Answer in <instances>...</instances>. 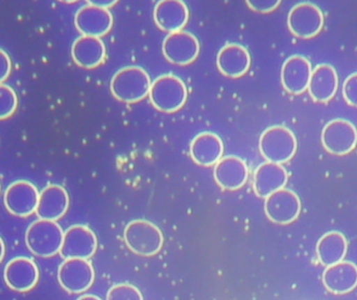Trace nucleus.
Returning <instances> with one entry per match:
<instances>
[{
	"label": "nucleus",
	"mask_w": 357,
	"mask_h": 300,
	"mask_svg": "<svg viewBox=\"0 0 357 300\" xmlns=\"http://www.w3.org/2000/svg\"><path fill=\"white\" fill-rule=\"evenodd\" d=\"M10 70H12V62H10V56L0 48V84L8 79Z\"/></svg>",
	"instance_id": "c756f323"
},
{
	"label": "nucleus",
	"mask_w": 357,
	"mask_h": 300,
	"mask_svg": "<svg viewBox=\"0 0 357 300\" xmlns=\"http://www.w3.org/2000/svg\"><path fill=\"white\" fill-rule=\"evenodd\" d=\"M88 4L100 6V8H110L119 2V0H86Z\"/></svg>",
	"instance_id": "7c9ffc66"
},
{
	"label": "nucleus",
	"mask_w": 357,
	"mask_h": 300,
	"mask_svg": "<svg viewBox=\"0 0 357 300\" xmlns=\"http://www.w3.org/2000/svg\"><path fill=\"white\" fill-rule=\"evenodd\" d=\"M224 145L222 140L213 133L199 134L190 144V155L199 166L210 167L222 159Z\"/></svg>",
	"instance_id": "b1692460"
},
{
	"label": "nucleus",
	"mask_w": 357,
	"mask_h": 300,
	"mask_svg": "<svg viewBox=\"0 0 357 300\" xmlns=\"http://www.w3.org/2000/svg\"><path fill=\"white\" fill-rule=\"evenodd\" d=\"M4 253H6V246H4L3 241L0 238V263L4 258Z\"/></svg>",
	"instance_id": "2f4dec72"
},
{
	"label": "nucleus",
	"mask_w": 357,
	"mask_h": 300,
	"mask_svg": "<svg viewBox=\"0 0 357 300\" xmlns=\"http://www.w3.org/2000/svg\"><path fill=\"white\" fill-rule=\"evenodd\" d=\"M68 207L67 191L58 184H50L39 194L36 214L40 219L56 221L66 214Z\"/></svg>",
	"instance_id": "6ab92c4d"
},
{
	"label": "nucleus",
	"mask_w": 357,
	"mask_h": 300,
	"mask_svg": "<svg viewBox=\"0 0 357 300\" xmlns=\"http://www.w3.org/2000/svg\"><path fill=\"white\" fill-rule=\"evenodd\" d=\"M3 276L8 288L16 292H27L37 285L39 269L33 260L18 257L6 264Z\"/></svg>",
	"instance_id": "ddd939ff"
},
{
	"label": "nucleus",
	"mask_w": 357,
	"mask_h": 300,
	"mask_svg": "<svg viewBox=\"0 0 357 300\" xmlns=\"http://www.w3.org/2000/svg\"><path fill=\"white\" fill-rule=\"evenodd\" d=\"M245 2L254 12L268 14L278 8L281 0H245Z\"/></svg>",
	"instance_id": "c85d7f7f"
},
{
	"label": "nucleus",
	"mask_w": 357,
	"mask_h": 300,
	"mask_svg": "<svg viewBox=\"0 0 357 300\" xmlns=\"http://www.w3.org/2000/svg\"><path fill=\"white\" fill-rule=\"evenodd\" d=\"M339 87V77L331 65L314 67L308 83V93L316 102H327L335 97Z\"/></svg>",
	"instance_id": "aec40b11"
},
{
	"label": "nucleus",
	"mask_w": 357,
	"mask_h": 300,
	"mask_svg": "<svg viewBox=\"0 0 357 300\" xmlns=\"http://www.w3.org/2000/svg\"><path fill=\"white\" fill-rule=\"evenodd\" d=\"M343 96L348 104L357 108V72L349 75L344 81Z\"/></svg>",
	"instance_id": "cd10ccee"
},
{
	"label": "nucleus",
	"mask_w": 357,
	"mask_h": 300,
	"mask_svg": "<svg viewBox=\"0 0 357 300\" xmlns=\"http://www.w3.org/2000/svg\"><path fill=\"white\" fill-rule=\"evenodd\" d=\"M75 24L82 35L100 38L112 29L113 16L108 8L88 4L77 10Z\"/></svg>",
	"instance_id": "4468645a"
},
{
	"label": "nucleus",
	"mask_w": 357,
	"mask_h": 300,
	"mask_svg": "<svg viewBox=\"0 0 357 300\" xmlns=\"http://www.w3.org/2000/svg\"><path fill=\"white\" fill-rule=\"evenodd\" d=\"M312 71V64L305 56H289L281 69V81L285 91L295 95L305 92Z\"/></svg>",
	"instance_id": "2eb2a0df"
},
{
	"label": "nucleus",
	"mask_w": 357,
	"mask_h": 300,
	"mask_svg": "<svg viewBox=\"0 0 357 300\" xmlns=\"http://www.w3.org/2000/svg\"><path fill=\"white\" fill-rule=\"evenodd\" d=\"M324 25V15L319 6L312 2L296 4L289 13L287 26L296 37L312 39L316 37Z\"/></svg>",
	"instance_id": "423d86ee"
},
{
	"label": "nucleus",
	"mask_w": 357,
	"mask_h": 300,
	"mask_svg": "<svg viewBox=\"0 0 357 300\" xmlns=\"http://www.w3.org/2000/svg\"><path fill=\"white\" fill-rule=\"evenodd\" d=\"M188 19V8L183 0H159L155 6V23L167 33L182 31Z\"/></svg>",
	"instance_id": "f3484780"
},
{
	"label": "nucleus",
	"mask_w": 357,
	"mask_h": 300,
	"mask_svg": "<svg viewBox=\"0 0 357 300\" xmlns=\"http://www.w3.org/2000/svg\"><path fill=\"white\" fill-rule=\"evenodd\" d=\"M125 241L136 255L152 257L163 246V235L152 222L134 220L125 228Z\"/></svg>",
	"instance_id": "39448f33"
},
{
	"label": "nucleus",
	"mask_w": 357,
	"mask_h": 300,
	"mask_svg": "<svg viewBox=\"0 0 357 300\" xmlns=\"http://www.w3.org/2000/svg\"><path fill=\"white\" fill-rule=\"evenodd\" d=\"M98 248L96 234L85 226H73L63 236L60 255L63 259H90Z\"/></svg>",
	"instance_id": "9b49d317"
},
{
	"label": "nucleus",
	"mask_w": 357,
	"mask_h": 300,
	"mask_svg": "<svg viewBox=\"0 0 357 300\" xmlns=\"http://www.w3.org/2000/svg\"><path fill=\"white\" fill-rule=\"evenodd\" d=\"M109 300H142V293L136 287L130 284H119L109 290Z\"/></svg>",
	"instance_id": "bb28decb"
},
{
	"label": "nucleus",
	"mask_w": 357,
	"mask_h": 300,
	"mask_svg": "<svg viewBox=\"0 0 357 300\" xmlns=\"http://www.w3.org/2000/svg\"><path fill=\"white\" fill-rule=\"evenodd\" d=\"M216 63H218V70L222 75L237 79L245 75L249 70L251 58L243 46L230 43L227 44L220 50Z\"/></svg>",
	"instance_id": "5701e85b"
},
{
	"label": "nucleus",
	"mask_w": 357,
	"mask_h": 300,
	"mask_svg": "<svg viewBox=\"0 0 357 300\" xmlns=\"http://www.w3.org/2000/svg\"><path fill=\"white\" fill-rule=\"evenodd\" d=\"M39 194L37 188L26 180H17L6 189L4 205L12 215L29 217L37 209Z\"/></svg>",
	"instance_id": "f8f14e48"
},
{
	"label": "nucleus",
	"mask_w": 357,
	"mask_h": 300,
	"mask_svg": "<svg viewBox=\"0 0 357 300\" xmlns=\"http://www.w3.org/2000/svg\"><path fill=\"white\" fill-rule=\"evenodd\" d=\"M151 79L146 70L137 66L125 67L115 73L111 81L112 95L119 102L133 104L150 93Z\"/></svg>",
	"instance_id": "f257e3e1"
},
{
	"label": "nucleus",
	"mask_w": 357,
	"mask_h": 300,
	"mask_svg": "<svg viewBox=\"0 0 357 300\" xmlns=\"http://www.w3.org/2000/svg\"><path fill=\"white\" fill-rule=\"evenodd\" d=\"M289 175L281 164L266 161L258 166L254 173L253 188L260 198H266L279 189L284 188Z\"/></svg>",
	"instance_id": "412c9836"
},
{
	"label": "nucleus",
	"mask_w": 357,
	"mask_h": 300,
	"mask_svg": "<svg viewBox=\"0 0 357 300\" xmlns=\"http://www.w3.org/2000/svg\"><path fill=\"white\" fill-rule=\"evenodd\" d=\"M266 217L277 224H289L301 213L299 196L289 189H279L268 195L264 203Z\"/></svg>",
	"instance_id": "6e6552de"
},
{
	"label": "nucleus",
	"mask_w": 357,
	"mask_h": 300,
	"mask_svg": "<svg viewBox=\"0 0 357 300\" xmlns=\"http://www.w3.org/2000/svg\"><path fill=\"white\" fill-rule=\"evenodd\" d=\"M0 191H1V187H0Z\"/></svg>",
	"instance_id": "f704fd0d"
},
{
	"label": "nucleus",
	"mask_w": 357,
	"mask_h": 300,
	"mask_svg": "<svg viewBox=\"0 0 357 300\" xmlns=\"http://www.w3.org/2000/svg\"><path fill=\"white\" fill-rule=\"evenodd\" d=\"M71 56L77 66L86 69L96 68L106 58V46L100 38L82 35L73 42Z\"/></svg>",
	"instance_id": "4be33fe9"
},
{
	"label": "nucleus",
	"mask_w": 357,
	"mask_h": 300,
	"mask_svg": "<svg viewBox=\"0 0 357 300\" xmlns=\"http://www.w3.org/2000/svg\"><path fill=\"white\" fill-rule=\"evenodd\" d=\"M348 242L346 237L340 232H329L319 240L317 255L322 265L331 266L345 259Z\"/></svg>",
	"instance_id": "393cba45"
},
{
	"label": "nucleus",
	"mask_w": 357,
	"mask_h": 300,
	"mask_svg": "<svg viewBox=\"0 0 357 300\" xmlns=\"http://www.w3.org/2000/svg\"><path fill=\"white\" fill-rule=\"evenodd\" d=\"M165 58L172 64L186 66L191 64L199 54V44L195 35L188 31L171 33L162 44Z\"/></svg>",
	"instance_id": "9d476101"
},
{
	"label": "nucleus",
	"mask_w": 357,
	"mask_h": 300,
	"mask_svg": "<svg viewBox=\"0 0 357 300\" xmlns=\"http://www.w3.org/2000/svg\"><path fill=\"white\" fill-rule=\"evenodd\" d=\"M100 299L98 297H96V295H83V297H79V299Z\"/></svg>",
	"instance_id": "473e14b6"
},
{
	"label": "nucleus",
	"mask_w": 357,
	"mask_h": 300,
	"mask_svg": "<svg viewBox=\"0 0 357 300\" xmlns=\"http://www.w3.org/2000/svg\"><path fill=\"white\" fill-rule=\"evenodd\" d=\"M325 288L333 294H347L357 287V266L350 261H341L327 266L323 274Z\"/></svg>",
	"instance_id": "dca6fc26"
},
{
	"label": "nucleus",
	"mask_w": 357,
	"mask_h": 300,
	"mask_svg": "<svg viewBox=\"0 0 357 300\" xmlns=\"http://www.w3.org/2000/svg\"><path fill=\"white\" fill-rule=\"evenodd\" d=\"M59 1L64 2V3H73V2L77 1V0H59Z\"/></svg>",
	"instance_id": "72a5a7b5"
},
{
	"label": "nucleus",
	"mask_w": 357,
	"mask_h": 300,
	"mask_svg": "<svg viewBox=\"0 0 357 300\" xmlns=\"http://www.w3.org/2000/svg\"><path fill=\"white\" fill-rule=\"evenodd\" d=\"M214 180L226 190H237L245 184L249 175L247 164L241 157H222L214 167Z\"/></svg>",
	"instance_id": "a211bd4d"
},
{
	"label": "nucleus",
	"mask_w": 357,
	"mask_h": 300,
	"mask_svg": "<svg viewBox=\"0 0 357 300\" xmlns=\"http://www.w3.org/2000/svg\"><path fill=\"white\" fill-rule=\"evenodd\" d=\"M61 287L71 294L85 292L94 282V270L87 259H65L58 270Z\"/></svg>",
	"instance_id": "0eeeda50"
},
{
	"label": "nucleus",
	"mask_w": 357,
	"mask_h": 300,
	"mask_svg": "<svg viewBox=\"0 0 357 300\" xmlns=\"http://www.w3.org/2000/svg\"><path fill=\"white\" fill-rule=\"evenodd\" d=\"M322 144L331 155H348L357 144L356 127L345 119H335L323 129Z\"/></svg>",
	"instance_id": "1a4fd4ad"
},
{
	"label": "nucleus",
	"mask_w": 357,
	"mask_h": 300,
	"mask_svg": "<svg viewBox=\"0 0 357 300\" xmlns=\"http://www.w3.org/2000/svg\"><path fill=\"white\" fill-rule=\"evenodd\" d=\"M262 157L272 163L283 164L293 159L297 140L293 132L282 125H274L264 132L259 140Z\"/></svg>",
	"instance_id": "20e7f679"
},
{
	"label": "nucleus",
	"mask_w": 357,
	"mask_h": 300,
	"mask_svg": "<svg viewBox=\"0 0 357 300\" xmlns=\"http://www.w3.org/2000/svg\"><path fill=\"white\" fill-rule=\"evenodd\" d=\"M149 94L153 106L165 113L177 112L187 100L186 86L173 74L161 75L155 79Z\"/></svg>",
	"instance_id": "7ed1b4c3"
},
{
	"label": "nucleus",
	"mask_w": 357,
	"mask_h": 300,
	"mask_svg": "<svg viewBox=\"0 0 357 300\" xmlns=\"http://www.w3.org/2000/svg\"><path fill=\"white\" fill-rule=\"evenodd\" d=\"M18 106L16 92L10 86L0 84V120L12 116Z\"/></svg>",
	"instance_id": "a878e982"
},
{
	"label": "nucleus",
	"mask_w": 357,
	"mask_h": 300,
	"mask_svg": "<svg viewBox=\"0 0 357 300\" xmlns=\"http://www.w3.org/2000/svg\"><path fill=\"white\" fill-rule=\"evenodd\" d=\"M63 236L64 232L56 221L40 219L27 228L25 243L33 255L50 258L60 253Z\"/></svg>",
	"instance_id": "f03ea898"
}]
</instances>
